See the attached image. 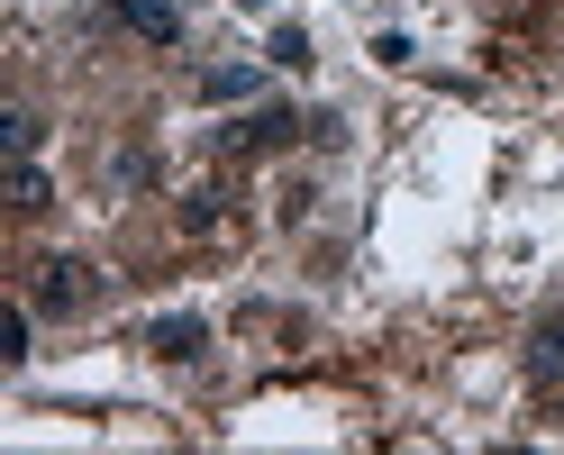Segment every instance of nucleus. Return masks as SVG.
<instances>
[{"instance_id": "nucleus-1", "label": "nucleus", "mask_w": 564, "mask_h": 455, "mask_svg": "<svg viewBox=\"0 0 564 455\" xmlns=\"http://www.w3.org/2000/svg\"><path fill=\"white\" fill-rule=\"evenodd\" d=\"M91 292H100V273H91L83 256H55V264H46V283H37V310L74 319V310H91Z\"/></svg>"}, {"instance_id": "nucleus-2", "label": "nucleus", "mask_w": 564, "mask_h": 455, "mask_svg": "<svg viewBox=\"0 0 564 455\" xmlns=\"http://www.w3.org/2000/svg\"><path fill=\"white\" fill-rule=\"evenodd\" d=\"M292 137H301V119H292V110H256V119H237L219 147H228V155H273V147H292Z\"/></svg>"}, {"instance_id": "nucleus-3", "label": "nucleus", "mask_w": 564, "mask_h": 455, "mask_svg": "<svg viewBox=\"0 0 564 455\" xmlns=\"http://www.w3.org/2000/svg\"><path fill=\"white\" fill-rule=\"evenodd\" d=\"M110 19H119V28H137L147 46H173V37H183V19H173L164 0H110Z\"/></svg>"}, {"instance_id": "nucleus-4", "label": "nucleus", "mask_w": 564, "mask_h": 455, "mask_svg": "<svg viewBox=\"0 0 564 455\" xmlns=\"http://www.w3.org/2000/svg\"><path fill=\"white\" fill-rule=\"evenodd\" d=\"M147 346H155L164 365H192L200 346H209V328H200V319H183V310H173V319H155V328H147Z\"/></svg>"}, {"instance_id": "nucleus-5", "label": "nucleus", "mask_w": 564, "mask_h": 455, "mask_svg": "<svg viewBox=\"0 0 564 455\" xmlns=\"http://www.w3.org/2000/svg\"><path fill=\"white\" fill-rule=\"evenodd\" d=\"M528 373H538V382H564V310H546V319L528 328Z\"/></svg>"}, {"instance_id": "nucleus-6", "label": "nucleus", "mask_w": 564, "mask_h": 455, "mask_svg": "<svg viewBox=\"0 0 564 455\" xmlns=\"http://www.w3.org/2000/svg\"><path fill=\"white\" fill-rule=\"evenodd\" d=\"M183 237H228V192H219V183L183 192Z\"/></svg>"}, {"instance_id": "nucleus-7", "label": "nucleus", "mask_w": 564, "mask_h": 455, "mask_svg": "<svg viewBox=\"0 0 564 455\" xmlns=\"http://www.w3.org/2000/svg\"><path fill=\"white\" fill-rule=\"evenodd\" d=\"M10 201H19V209H46V173L28 164V155H10Z\"/></svg>"}, {"instance_id": "nucleus-8", "label": "nucleus", "mask_w": 564, "mask_h": 455, "mask_svg": "<svg viewBox=\"0 0 564 455\" xmlns=\"http://www.w3.org/2000/svg\"><path fill=\"white\" fill-rule=\"evenodd\" d=\"M37 137H46V128L28 119V110H10V119H0V147H10V155H37Z\"/></svg>"}, {"instance_id": "nucleus-9", "label": "nucleus", "mask_w": 564, "mask_h": 455, "mask_svg": "<svg viewBox=\"0 0 564 455\" xmlns=\"http://www.w3.org/2000/svg\"><path fill=\"white\" fill-rule=\"evenodd\" d=\"M200 91H209V100H246V91H256V74H246V64H228V74H209Z\"/></svg>"}, {"instance_id": "nucleus-10", "label": "nucleus", "mask_w": 564, "mask_h": 455, "mask_svg": "<svg viewBox=\"0 0 564 455\" xmlns=\"http://www.w3.org/2000/svg\"><path fill=\"white\" fill-rule=\"evenodd\" d=\"M0 365H28V319H19V310L0 319Z\"/></svg>"}, {"instance_id": "nucleus-11", "label": "nucleus", "mask_w": 564, "mask_h": 455, "mask_svg": "<svg viewBox=\"0 0 564 455\" xmlns=\"http://www.w3.org/2000/svg\"><path fill=\"white\" fill-rule=\"evenodd\" d=\"M273 64H292V74L310 64V37H301V28H273Z\"/></svg>"}, {"instance_id": "nucleus-12", "label": "nucleus", "mask_w": 564, "mask_h": 455, "mask_svg": "<svg viewBox=\"0 0 564 455\" xmlns=\"http://www.w3.org/2000/svg\"><path fill=\"white\" fill-rule=\"evenodd\" d=\"M491 10H538V0H491Z\"/></svg>"}]
</instances>
